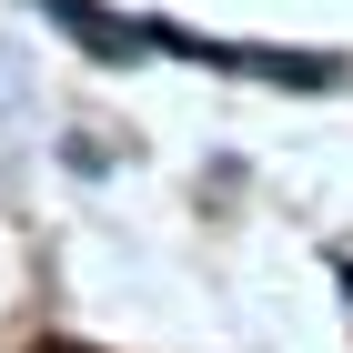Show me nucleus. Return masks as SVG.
<instances>
[{
    "label": "nucleus",
    "mask_w": 353,
    "mask_h": 353,
    "mask_svg": "<svg viewBox=\"0 0 353 353\" xmlns=\"http://www.w3.org/2000/svg\"><path fill=\"white\" fill-rule=\"evenodd\" d=\"M41 353H81V343H41Z\"/></svg>",
    "instance_id": "f257e3e1"
}]
</instances>
